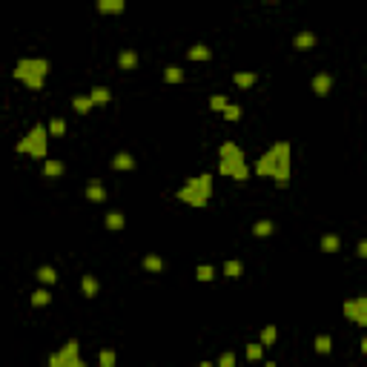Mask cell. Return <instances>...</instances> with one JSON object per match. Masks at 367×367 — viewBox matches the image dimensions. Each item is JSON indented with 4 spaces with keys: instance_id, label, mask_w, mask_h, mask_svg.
<instances>
[{
    "instance_id": "8fae6325",
    "label": "cell",
    "mask_w": 367,
    "mask_h": 367,
    "mask_svg": "<svg viewBox=\"0 0 367 367\" xmlns=\"http://www.w3.org/2000/svg\"><path fill=\"white\" fill-rule=\"evenodd\" d=\"M293 46H295L298 52L313 49V46H316V35H313V32H298V35L293 37Z\"/></svg>"
},
{
    "instance_id": "d4e9b609",
    "label": "cell",
    "mask_w": 367,
    "mask_h": 367,
    "mask_svg": "<svg viewBox=\"0 0 367 367\" xmlns=\"http://www.w3.org/2000/svg\"><path fill=\"white\" fill-rule=\"evenodd\" d=\"M49 301H52V295H49V290L46 287H40V290L32 293V307H46Z\"/></svg>"
},
{
    "instance_id": "8992f818",
    "label": "cell",
    "mask_w": 367,
    "mask_h": 367,
    "mask_svg": "<svg viewBox=\"0 0 367 367\" xmlns=\"http://www.w3.org/2000/svg\"><path fill=\"white\" fill-rule=\"evenodd\" d=\"M46 367H87V361L80 359V344L75 338H69L60 350H55L46 359Z\"/></svg>"
},
{
    "instance_id": "52a82bcc",
    "label": "cell",
    "mask_w": 367,
    "mask_h": 367,
    "mask_svg": "<svg viewBox=\"0 0 367 367\" xmlns=\"http://www.w3.org/2000/svg\"><path fill=\"white\" fill-rule=\"evenodd\" d=\"M333 89V78L327 72H318L316 78H313V92L318 95V98H324V95H330Z\"/></svg>"
},
{
    "instance_id": "ab89813d",
    "label": "cell",
    "mask_w": 367,
    "mask_h": 367,
    "mask_svg": "<svg viewBox=\"0 0 367 367\" xmlns=\"http://www.w3.org/2000/svg\"><path fill=\"white\" fill-rule=\"evenodd\" d=\"M198 367H218V364H212V361H201Z\"/></svg>"
},
{
    "instance_id": "44dd1931",
    "label": "cell",
    "mask_w": 367,
    "mask_h": 367,
    "mask_svg": "<svg viewBox=\"0 0 367 367\" xmlns=\"http://www.w3.org/2000/svg\"><path fill=\"white\" fill-rule=\"evenodd\" d=\"M144 267L146 270H149V273H161V270H164V258H161V255H155V252H149V255H146L144 258Z\"/></svg>"
},
{
    "instance_id": "836d02e7",
    "label": "cell",
    "mask_w": 367,
    "mask_h": 367,
    "mask_svg": "<svg viewBox=\"0 0 367 367\" xmlns=\"http://www.w3.org/2000/svg\"><path fill=\"white\" fill-rule=\"evenodd\" d=\"M264 356V344H247V359L250 361H261Z\"/></svg>"
},
{
    "instance_id": "3957f363",
    "label": "cell",
    "mask_w": 367,
    "mask_h": 367,
    "mask_svg": "<svg viewBox=\"0 0 367 367\" xmlns=\"http://www.w3.org/2000/svg\"><path fill=\"white\" fill-rule=\"evenodd\" d=\"M52 63L46 58H20L15 63V69H12V78L20 80L23 87L29 89H44V80L46 75H49Z\"/></svg>"
},
{
    "instance_id": "6da1fadb",
    "label": "cell",
    "mask_w": 367,
    "mask_h": 367,
    "mask_svg": "<svg viewBox=\"0 0 367 367\" xmlns=\"http://www.w3.org/2000/svg\"><path fill=\"white\" fill-rule=\"evenodd\" d=\"M290 169H293V149H290V141H278V144H273L258 161H255V175H261V178H273L281 189L287 187Z\"/></svg>"
},
{
    "instance_id": "e0dca14e",
    "label": "cell",
    "mask_w": 367,
    "mask_h": 367,
    "mask_svg": "<svg viewBox=\"0 0 367 367\" xmlns=\"http://www.w3.org/2000/svg\"><path fill=\"white\" fill-rule=\"evenodd\" d=\"M356 301V324L359 327H367V295H359V298H353Z\"/></svg>"
},
{
    "instance_id": "ba28073f",
    "label": "cell",
    "mask_w": 367,
    "mask_h": 367,
    "mask_svg": "<svg viewBox=\"0 0 367 367\" xmlns=\"http://www.w3.org/2000/svg\"><path fill=\"white\" fill-rule=\"evenodd\" d=\"M109 166L118 169V172H126V169H135V158H132L129 152H118L115 158L109 161Z\"/></svg>"
},
{
    "instance_id": "d590c367",
    "label": "cell",
    "mask_w": 367,
    "mask_h": 367,
    "mask_svg": "<svg viewBox=\"0 0 367 367\" xmlns=\"http://www.w3.org/2000/svg\"><path fill=\"white\" fill-rule=\"evenodd\" d=\"M218 367H235V356H232L230 350L221 353V359H218Z\"/></svg>"
},
{
    "instance_id": "f546056e",
    "label": "cell",
    "mask_w": 367,
    "mask_h": 367,
    "mask_svg": "<svg viewBox=\"0 0 367 367\" xmlns=\"http://www.w3.org/2000/svg\"><path fill=\"white\" fill-rule=\"evenodd\" d=\"M195 278H198V281H212V278H215V270H212L209 264H198V267H195Z\"/></svg>"
},
{
    "instance_id": "f35d334b",
    "label": "cell",
    "mask_w": 367,
    "mask_h": 367,
    "mask_svg": "<svg viewBox=\"0 0 367 367\" xmlns=\"http://www.w3.org/2000/svg\"><path fill=\"white\" fill-rule=\"evenodd\" d=\"M361 353H364V356H367V336L361 338Z\"/></svg>"
},
{
    "instance_id": "1f68e13d",
    "label": "cell",
    "mask_w": 367,
    "mask_h": 367,
    "mask_svg": "<svg viewBox=\"0 0 367 367\" xmlns=\"http://www.w3.org/2000/svg\"><path fill=\"white\" fill-rule=\"evenodd\" d=\"M224 118H227V121H241V106H238V103H227V109H224Z\"/></svg>"
},
{
    "instance_id": "5b68a950",
    "label": "cell",
    "mask_w": 367,
    "mask_h": 367,
    "mask_svg": "<svg viewBox=\"0 0 367 367\" xmlns=\"http://www.w3.org/2000/svg\"><path fill=\"white\" fill-rule=\"evenodd\" d=\"M15 149L26 152V155H32V158H46V149H49V129H46L44 123H35V126L15 144Z\"/></svg>"
},
{
    "instance_id": "4316f807",
    "label": "cell",
    "mask_w": 367,
    "mask_h": 367,
    "mask_svg": "<svg viewBox=\"0 0 367 367\" xmlns=\"http://www.w3.org/2000/svg\"><path fill=\"white\" fill-rule=\"evenodd\" d=\"M164 80L166 83H181V80H184V69H181V66H166L164 69Z\"/></svg>"
},
{
    "instance_id": "d6a6232c",
    "label": "cell",
    "mask_w": 367,
    "mask_h": 367,
    "mask_svg": "<svg viewBox=\"0 0 367 367\" xmlns=\"http://www.w3.org/2000/svg\"><path fill=\"white\" fill-rule=\"evenodd\" d=\"M115 361H118L115 350H109V347H103V350H101V367H115Z\"/></svg>"
},
{
    "instance_id": "484cf974",
    "label": "cell",
    "mask_w": 367,
    "mask_h": 367,
    "mask_svg": "<svg viewBox=\"0 0 367 367\" xmlns=\"http://www.w3.org/2000/svg\"><path fill=\"white\" fill-rule=\"evenodd\" d=\"M275 338H278V330H275V324H267L264 330H261V344L264 347H273Z\"/></svg>"
},
{
    "instance_id": "603a6c76",
    "label": "cell",
    "mask_w": 367,
    "mask_h": 367,
    "mask_svg": "<svg viewBox=\"0 0 367 367\" xmlns=\"http://www.w3.org/2000/svg\"><path fill=\"white\" fill-rule=\"evenodd\" d=\"M209 58H212V49L204 46V44H198V46L189 49V60H209Z\"/></svg>"
},
{
    "instance_id": "f1b7e54d",
    "label": "cell",
    "mask_w": 367,
    "mask_h": 367,
    "mask_svg": "<svg viewBox=\"0 0 367 367\" xmlns=\"http://www.w3.org/2000/svg\"><path fill=\"white\" fill-rule=\"evenodd\" d=\"M338 247H341V241H338V235H324L321 238V252H338Z\"/></svg>"
},
{
    "instance_id": "e575fe53",
    "label": "cell",
    "mask_w": 367,
    "mask_h": 367,
    "mask_svg": "<svg viewBox=\"0 0 367 367\" xmlns=\"http://www.w3.org/2000/svg\"><path fill=\"white\" fill-rule=\"evenodd\" d=\"M209 109L224 112V109H227V98H224V95H212V98H209Z\"/></svg>"
},
{
    "instance_id": "ffe728a7",
    "label": "cell",
    "mask_w": 367,
    "mask_h": 367,
    "mask_svg": "<svg viewBox=\"0 0 367 367\" xmlns=\"http://www.w3.org/2000/svg\"><path fill=\"white\" fill-rule=\"evenodd\" d=\"M35 275H37V281H40V284H46V287L58 281V273H55L52 267H37V273H35Z\"/></svg>"
},
{
    "instance_id": "30bf717a",
    "label": "cell",
    "mask_w": 367,
    "mask_h": 367,
    "mask_svg": "<svg viewBox=\"0 0 367 367\" xmlns=\"http://www.w3.org/2000/svg\"><path fill=\"white\" fill-rule=\"evenodd\" d=\"M80 290H83L87 298H95L98 290H101V284H98V278H95L92 273H87V275H80Z\"/></svg>"
},
{
    "instance_id": "d6986e66",
    "label": "cell",
    "mask_w": 367,
    "mask_h": 367,
    "mask_svg": "<svg viewBox=\"0 0 367 367\" xmlns=\"http://www.w3.org/2000/svg\"><path fill=\"white\" fill-rule=\"evenodd\" d=\"M123 224H126V218H123L121 212H106V230L121 232V230H123Z\"/></svg>"
},
{
    "instance_id": "2e32d148",
    "label": "cell",
    "mask_w": 367,
    "mask_h": 367,
    "mask_svg": "<svg viewBox=\"0 0 367 367\" xmlns=\"http://www.w3.org/2000/svg\"><path fill=\"white\" fill-rule=\"evenodd\" d=\"M89 98H92V103H95V106H103V103H109V101H112V92H109L106 87H92Z\"/></svg>"
},
{
    "instance_id": "cb8c5ba5",
    "label": "cell",
    "mask_w": 367,
    "mask_h": 367,
    "mask_svg": "<svg viewBox=\"0 0 367 367\" xmlns=\"http://www.w3.org/2000/svg\"><path fill=\"white\" fill-rule=\"evenodd\" d=\"M72 106H75V112H80V115H87V112H92V98L89 95H80V98H75L72 101Z\"/></svg>"
},
{
    "instance_id": "9a60e30c",
    "label": "cell",
    "mask_w": 367,
    "mask_h": 367,
    "mask_svg": "<svg viewBox=\"0 0 367 367\" xmlns=\"http://www.w3.org/2000/svg\"><path fill=\"white\" fill-rule=\"evenodd\" d=\"M118 66H121V69H126V72H129V69H135V66H138V52L123 49L121 55H118Z\"/></svg>"
},
{
    "instance_id": "ac0fdd59",
    "label": "cell",
    "mask_w": 367,
    "mask_h": 367,
    "mask_svg": "<svg viewBox=\"0 0 367 367\" xmlns=\"http://www.w3.org/2000/svg\"><path fill=\"white\" fill-rule=\"evenodd\" d=\"M313 347H316V353H318V356H327V353L333 350V338L327 336V333H321V336H316Z\"/></svg>"
},
{
    "instance_id": "74e56055",
    "label": "cell",
    "mask_w": 367,
    "mask_h": 367,
    "mask_svg": "<svg viewBox=\"0 0 367 367\" xmlns=\"http://www.w3.org/2000/svg\"><path fill=\"white\" fill-rule=\"evenodd\" d=\"M356 252H359L361 258H367V238H361V241H359V247H356Z\"/></svg>"
},
{
    "instance_id": "4dcf8cb0",
    "label": "cell",
    "mask_w": 367,
    "mask_h": 367,
    "mask_svg": "<svg viewBox=\"0 0 367 367\" xmlns=\"http://www.w3.org/2000/svg\"><path fill=\"white\" fill-rule=\"evenodd\" d=\"M63 132H66V121H63V118H52V121H49V135L60 138Z\"/></svg>"
},
{
    "instance_id": "8d00e7d4",
    "label": "cell",
    "mask_w": 367,
    "mask_h": 367,
    "mask_svg": "<svg viewBox=\"0 0 367 367\" xmlns=\"http://www.w3.org/2000/svg\"><path fill=\"white\" fill-rule=\"evenodd\" d=\"M344 316L350 321H356V301H344Z\"/></svg>"
},
{
    "instance_id": "60d3db41",
    "label": "cell",
    "mask_w": 367,
    "mask_h": 367,
    "mask_svg": "<svg viewBox=\"0 0 367 367\" xmlns=\"http://www.w3.org/2000/svg\"><path fill=\"white\" fill-rule=\"evenodd\" d=\"M261 367H275V364H273V361H270V364H261Z\"/></svg>"
},
{
    "instance_id": "7a4b0ae2",
    "label": "cell",
    "mask_w": 367,
    "mask_h": 367,
    "mask_svg": "<svg viewBox=\"0 0 367 367\" xmlns=\"http://www.w3.org/2000/svg\"><path fill=\"white\" fill-rule=\"evenodd\" d=\"M218 155H221V161H218V172H221L224 178H235V181H247L250 178L247 158H244V152H241V146H238L235 141H224L221 149H218Z\"/></svg>"
},
{
    "instance_id": "7402d4cb",
    "label": "cell",
    "mask_w": 367,
    "mask_h": 367,
    "mask_svg": "<svg viewBox=\"0 0 367 367\" xmlns=\"http://www.w3.org/2000/svg\"><path fill=\"white\" fill-rule=\"evenodd\" d=\"M241 273H244V264H241V261H227V264H224V275H227V278H241Z\"/></svg>"
},
{
    "instance_id": "4fadbf2b",
    "label": "cell",
    "mask_w": 367,
    "mask_h": 367,
    "mask_svg": "<svg viewBox=\"0 0 367 367\" xmlns=\"http://www.w3.org/2000/svg\"><path fill=\"white\" fill-rule=\"evenodd\" d=\"M98 9H101L103 15H121L123 9H126V3L123 0H98Z\"/></svg>"
},
{
    "instance_id": "9c48e42d",
    "label": "cell",
    "mask_w": 367,
    "mask_h": 367,
    "mask_svg": "<svg viewBox=\"0 0 367 367\" xmlns=\"http://www.w3.org/2000/svg\"><path fill=\"white\" fill-rule=\"evenodd\" d=\"M87 198L92 204H101V201H106V189H103V184L101 181H89L87 184Z\"/></svg>"
},
{
    "instance_id": "83f0119b",
    "label": "cell",
    "mask_w": 367,
    "mask_h": 367,
    "mask_svg": "<svg viewBox=\"0 0 367 367\" xmlns=\"http://www.w3.org/2000/svg\"><path fill=\"white\" fill-rule=\"evenodd\" d=\"M44 175L46 178H58V175H63V164H60V161H44Z\"/></svg>"
},
{
    "instance_id": "7c38bea8",
    "label": "cell",
    "mask_w": 367,
    "mask_h": 367,
    "mask_svg": "<svg viewBox=\"0 0 367 367\" xmlns=\"http://www.w3.org/2000/svg\"><path fill=\"white\" fill-rule=\"evenodd\" d=\"M273 232H275V224L270 218H261V221L252 224V235L255 238H267V235H273Z\"/></svg>"
},
{
    "instance_id": "5bb4252c",
    "label": "cell",
    "mask_w": 367,
    "mask_h": 367,
    "mask_svg": "<svg viewBox=\"0 0 367 367\" xmlns=\"http://www.w3.org/2000/svg\"><path fill=\"white\" fill-rule=\"evenodd\" d=\"M232 80H235L238 89H252L255 87V80H258V75L255 72H235L232 75Z\"/></svg>"
},
{
    "instance_id": "277c9868",
    "label": "cell",
    "mask_w": 367,
    "mask_h": 367,
    "mask_svg": "<svg viewBox=\"0 0 367 367\" xmlns=\"http://www.w3.org/2000/svg\"><path fill=\"white\" fill-rule=\"evenodd\" d=\"M178 201L189 204V207H207L209 195H212V175L201 172V175H192V178L184 181V187L178 189Z\"/></svg>"
}]
</instances>
